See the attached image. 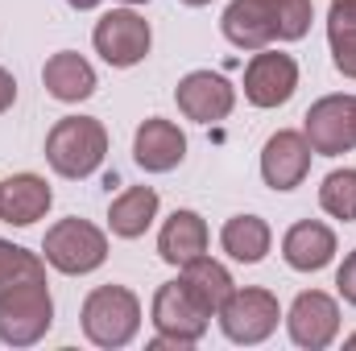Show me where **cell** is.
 Here are the masks:
<instances>
[{
  "mask_svg": "<svg viewBox=\"0 0 356 351\" xmlns=\"http://www.w3.org/2000/svg\"><path fill=\"white\" fill-rule=\"evenodd\" d=\"M50 327H54V298L46 289V273L0 285V343L33 348Z\"/></svg>",
  "mask_w": 356,
  "mask_h": 351,
  "instance_id": "6da1fadb",
  "label": "cell"
},
{
  "mask_svg": "<svg viewBox=\"0 0 356 351\" xmlns=\"http://www.w3.org/2000/svg\"><path fill=\"white\" fill-rule=\"evenodd\" d=\"M108 132L91 116H63L46 137V162L63 178H88L104 166Z\"/></svg>",
  "mask_w": 356,
  "mask_h": 351,
  "instance_id": "7a4b0ae2",
  "label": "cell"
},
{
  "mask_svg": "<svg viewBox=\"0 0 356 351\" xmlns=\"http://www.w3.org/2000/svg\"><path fill=\"white\" fill-rule=\"evenodd\" d=\"M141 327V302L124 285H99L83 302V335L95 348H124Z\"/></svg>",
  "mask_w": 356,
  "mask_h": 351,
  "instance_id": "3957f363",
  "label": "cell"
},
{
  "mask_svg": "<svg viewBox=\"0 0 356 351\" xmlns=\"http://www.w3.org/2000/svg\"><path fill=\"white\" fill-rule=\"evenodd\" d=\"M46 261L67 277H83L108 261V236L88 219H58L42 240Z\"/></svg>",
  "mask_w": 356,
  "mask_h": 351,
  "instance_id": "277c9868",
  "label": "cell"
},
{
  "mask_svg": "<svg viewBox=\"0 0 356 351\" xmlns=\"http://www.w3.org/2000/svg\"><path fill=\"white\" fill-rule=\"evenodd\" d=\"M154 327H158L154 351L191 348V343L207 331V314H203V306L186 293L182 281H166V285L154 293Z\"/></svg>",
  "mask_w": 356,
  "mask_h": 351,
  "instance_id": "5b68a950",
  "label": "cell"
},
{
  "mask_svg": "<svg viewBox=\"0 0 356 351\" xmlns=\"http://www.w3.org/2000/svg\"><path fill=\"white\" fill-rule=\"evenodd\" d=\"M91 42H95V54L108 67H137L149 54L154 33H149V21L137 17L133 8H112V12H104L95 21Z\"/></svg>",
  "mask_w": 356,
  "mask_h": 351,
  "instance_id": "8992f818",
  "label": "cell"
},
{
  "mask_svg": "<svg viewBox=\"0 0 356 351\" xmlns=\"http://www.w3.org/2000/svg\"><path fill=\"white\" fill-rule=\"evenodd\" d=\"M307 145L311 153H323V157H340L356 149V108L353 95H323L319 103H311L307 112Z\"/></svg>",
  "mask_w": 356,
  "mask_h": 351,
  "instance_id": "52a82bcc",
  "label": "cell"
},
{
  "mask_svg": "<svg viewBox=\"0 0 356 351\" xmlns=\"http://www.w3.org/2000/svg\"><path fill=\"white\" fill-rule=\"evenodd\" d=\"M282 310L269 289H232V298L220 306V327L232 343H261L273 335Z\"/></svg>",
  "mask_w": 356,
  "mask_h": 351,
  "instance_id": "ba28073f",
  "label": "cell"
},
{
  "mask_svg": "<svg viewBox=\"0 0 356 351\" xmlns=\"http://www.w3.org/2000/svg\"><path fill=\"white\" fill-rule=\"evenodd\" d=\"M286 327H290V339L298 348L319 351V348H327L336 339V331H340V306L327 293L307 289V293L294 298V306L286 314Z\"/></svg>",
  "mask_w": 356,
  "mask_h": 351,
  "instance_id": "9c48e42d",
  "label": "cell"
},
{
  "mask_svg": "<svg viewBox=\"0 0 356 351\" xmlns=\"http://www.w3.org/2000/svg\"><path fill=\"white\" fill-rule=\"evenodd\" d=\"M298 87V62L290 54H277V50H261L253 54V62L245 67V95L249 103L257 108H277L286 103Z\"/></svg>",
  "mask_w": 356,
  "mask_h": 351,
  "instance_id": "30bf717a",
  "label": "cell"
},
{
  "mask_svg": "<svg viewBox=\"0 0 356 351\" xmlns=\"http://www.w3.org/2000/svg\"><path fill=\"white\" fill-rule=\"evenodd\" d=\"M311 174V145L302 132H273L261 149V178L269 190H294L302 186V178Z\"/></svg>",
  "mask_w": 356,
  "mask_h": 351,
  "instance_id": "8fae6325",
  "label": "cell"
},
{
  "mask_svg": "<svg viewBox=\"0 0 356 351\" xmlns=\"http://www.w3.org/2000/svg\"><path fill=\"white\" fill-rule=\"evenodd\" d=\"M178 112L186 120H199V124H211V120H224L236 103V91L224 75H211V71H191L175 91Z\"/></svg>",
  "mask_w": 356,
  "mask_h": 351,
  "instance_id": "7c38bea8",
  "label": "cell"
},
{
  "mask_svg": "<svg viewBox=\"0 0 356 351\" xmlns=\"http://www.w3.org/2000/svg\"><path fill=\"white\" fill-rule=\"evenodd\" d=\"M133 157H137L141 170H149V174H166V170H175L178 162L186 157V137H182V128H178L175 120H158V116H149V120L137 128Z\"/></svg>",
  "mask_w": 356,
  "mask_h": 351,
  "instance_id": "4fadbf2b",
  "label": "cell"
},
{
  "mask_svg": "<svg viewBox=\"0 0 356 351\" xmlns=\"http://www.w3.org/2000/svg\"><path fill=\"white\" fill-rule=\"evenodd\" d=\"M282 257L298 273H319L336 257V232L327 223H319V219H302L282 236Z\"/></svg>",
  "mask_w": 356,
  "mask_h": 351,
  "instance_id": "5bb4252c",
  "label": "cell"
},
{
  "mask_svg": "<svg viewBox=\"0 0 356 351\" xmlns=\"http://www.w3.org/2000/svg\"><path fill=\"white\" fill-rule=\"evenodd\" d=\"M54 194L46 186V178L38 174H13L8 182H0V219L13 228H29L50 211Z\"/></svg>",
  "mask_w": 356,
  "mask_h": 351,
  "instance_id": "9a60e30c",
  "label": "cell"
},
{
  "mask_svg": "<svg viewBox=\"0 0 356 351\" xmlns=\"http://www.w3.org/2000/svg\"><path fill=\"white\" fill-rule=\"evenodd\" d=\"M220 25H224V37L241 50H266L277 37V21L266 0H232Z\"/></svg>",
  "mask_w": 356,
  "mask_h": 351,
  "instance_id": "2e32d148",
  "label": "cell"
},
{
  "mask_svg": "<svg viewBox=\"0 0 356 351\" xmlns=\"http://www.w3.org/2000/svg\"><path fill=\"white\" fill-rule=\"evenodd\" d=\"M42 83H46V91H50L54 99L79 103V99H88L91 91H95V71H91V62L83 54L63 50V54H54V58L42 67Z\"/></svg>",
  "mask_w": 356,
  "mask_h": 351,
  "instance_id": "e0dca14e",
  "label": "cell"
},
{
  "mask_svg": "<svg viewBox=\"0 0 356 351\" xmlns=\"http://www.w3.org/2000/svg\"><path fill=\"white\" fill-rule=\"evenodd\" d=\"M182 285H186V293L203 306V314L211 318V314H220V306L232 298V277H228V268L220 261H207V257H195V261L182 264V277H178Z\"/></svg>",
  "mask_w": 356,
  "mask_h": 351,
  "instance_id": "ac0fdd59",
  "label": "cell"
},
{
  "mask_svg": "<svg viewBox=\"0 0 356 351\" xmlns=\"http://www.w3.org/2000/svg\"><path fill=\"white\" fill-rule=\"evenodd\" d=\"M158 252L166 264H186L207 252V223L195 211H175L158 236Z\"/></svg>",
  "mask_w": 356,
  "mask_h": 351,
  "instance_id": "d6986e66",
  "label": "cell"
},
{
  "mask_svg": "<svg viewBox=\"0 0 356 351\" xmlns=\"http://www.w3.org/2000/svg\"><path fill=\"white\" fill-rule=\"evenodd\" d=\"M158 219V190L154 186H129L116 203H112V211H108V228H112V236H120V240H137V236H145V228Z\"/></svg>",
  "mask_w": 356,
  "mask_h": 351,
  "instance_id": "ffe728a7",
  "label": "cell"
},
{
  "mask_svg": "<svg viewBox=\"0 0 356 351\" xmlns=\"http://www.w3.org/2000/svg\"><path fill=\"white\" fill-rule=\"evenodd\" d=\"M269 240H273V236H269V223L257 219V215H232V219L224 223V232H220L224 252H228L232 261H241V264L266 261Z\"/></svg>",
  "mask_w": 356,
  "mask_h": 351,
  "instance_id": "44dd1931",
  "label": "cell"
},
{
  "mask_svg": "<svg viewBox=\"0 0 356 351\" xmlns=\"http://www.w3.org/2000/svg\"><path fill=\"white\" fill-rule=\"evenodd\" d=\"M327 42L332 62L344 79H356V0H332L327 12Z\"/></svg>",
  "mask_w": 356,
  "mask_h": 351,
  "instance_id": "7402d4cb",
  "label": "cell"
},
{
  "mask_svg": "<svg viewBox=\"0 0 356 351\" xmlns=\"http://www.w3.org/2000/svg\"><path fill=\"white\" fill-rule=\"evenodd\" d=\"M319 207L336 219H356V170H332L319 186Z\"/></svg>",
  "mask_w": 356,
  "mask_h": 351,
  "instance_id": "603a6c76",
  "label": "cell"
},
{
  "mask_svg": "<svg viewBox=\"0 0 356 351\" xmlns=\"http://www.w3.org/2000/svg\"><path fill=\"white\" fill-rule=\"evenodd\" d=\"M33 273H46V264L38 261L29 248L0 240V285L4 281H17V277H33Z\"/></svg>",
  "mask_w": 356,
  "mask_h": 351,
  "instance_id": "cb8c5ba5",
  "label": "cell"
},
{
  "mask_svg": "<svg viewBox=\"0 0 356 351\" xmlns=\"http://www.w3.org/2000/svg\"><path fill=\"white\" fill-rule=\"evenodd\" d=\"M336 285H340V298H344L348 306H356V252L344 257L340 273H336Z\"/></svg>",
  "mask_w": 356,
  "mask_h": 351,
  "instance_id": "d4e9b609",
  "label": "cell"
},
{
  "mask_svg": "<svg viewBox=\"0 0 356 351\" xmlns=\"http://www.w3.org/2000/svg\"><path fill=\"white\" fill-rule=\"evenodd\" d=\"M13 99H17V79L0 67V112H8V108H13Z\"/></svg>",
  "mask_w": 356,
  "mask_h": 351,
  "instance_id": "484cf974",
  "label": "cell"
},
{
  "mask_svg": "<svg viewBox=\"0 0 356 351\" xmlns=\"http://www.w3.org/2000/svg\"><path fill=\"white\" fill-rule=\"evenodd\" d=\"M67 4H71V8H79V12H83V8H95V4H99V0H67Z\"/></svg>",
  "mask_w": 356,
  "mask_h": 351,
  "instance_id": "4316f807",
  "label": "cell"
},
{
  "mask_svg": "<svg viewBox=\"0 0 356 351\" xmlns=\"http://www.w3.org/2000/svg\"><path fill=\"white\" fill-rule=\"evenodd\" d=\"M182 4H191V8H203V4H211V0H182Z\"/></svg>",
  "mask_w": 356,
  "mask_h": 351,
  "instance_id": "83f0119b",
  "label": "cell"
},
{
  "mask_svg": "<svg viewBox=\"0 0 356 351\" xmlns=\"http://www.w3.org/2000/svg\"><path fill=\"white\" fill-rule=\"evenodd\" d=\"M348 348H356V335H348Z\"/></svg>",
  "mask_w": 356,
  "mask_h": 351,
  "instance_id": "f1b7e54d",
  "label": "cell"
},
{
  "mask_svg": "<svg viewBox=\"0 0 356 351\" xmlns=\"http://www.w3.org/2000/svg\"><path fill=\"white\" fill-rule=\"evenodd\" d=\"M124 4H145V0H124Z\"/></svg>",
  "mask_w": 356,
  "mask_h": 351,
  "instance_id": "f546056e",
  "label": "cell"
},
{
  "mask_svg": "<svg viewBox=\"0 0 356 351\" xmlns=\"http://www.w3.org/2000/svg\"><path fill=\"white\" fill-rule=\"evenodd\" d=\"M353 108H356V95H353Z\"/></svg>",
  "mask_w": 356,
  "mask_h": 351,
  "instance_id": "4dcf8cb0",
  "label": "cell"
}]
</instances>
